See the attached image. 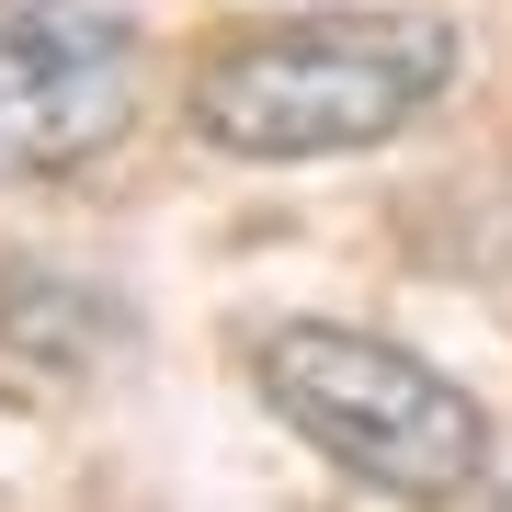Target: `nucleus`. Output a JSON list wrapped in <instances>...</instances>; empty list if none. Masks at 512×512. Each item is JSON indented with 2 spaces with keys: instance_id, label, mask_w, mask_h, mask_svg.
I'll use <instances>...</instances> for the list:
<instances>
[{
  "instance_id": "1",
  "label": "nucleus",
  "mask_w": 512,
  "mask_h": 512,
  "mask_svg": "<svg viewBox=\"0 0 512 512\" xmlns=\"http://www.w3.org/2000/svg\"><path fill=\"white\" fill-rule=\"evenodd\" d=\"M444 92H456L444 12H308L194 69V137L228 160H342L421 126Z\"/></svg>"
},
{
  "instance_id": "2",
  "label": "nucleus",
  "mask_w": 512,
  "mask_h": 512,
  "mask_svg": "<svg viewBox=\"0 0 512 512\" xmlns=\"http://www.w3.org/2000/svg\"><path fill=\"white\" fill-rule=\"evenodd\" d=\"M262 399H274L342 478H365L387 501L444 512V501H467L478 478H490V410H478L444 365L376 342V330H342V319L262 330Z\"/></svg>"
},
{
  "instance_id": "3",
  "label": "nucleus",
  "mask_w": 512,
  "mask_h": 512,
  "mask_svg": "<svg viewBox=\"0 0 512 512\" xmlns=\"http://www.w3.org/2000/svg\"><path fill=\"white\" fill-rule=\"evenodd\" d=\"M148 35L126 0H0V183L92 171L137 126Z\"/></svg>"
}]
</instances>
